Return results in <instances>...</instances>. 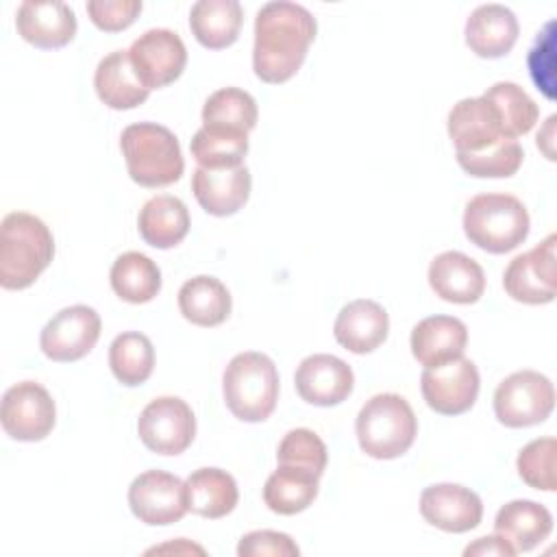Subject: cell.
<instances>
[{
    "label": "cell",
    "instance_id": "d590c367",
    "mask_svg": "<svg viewBox=\"0 0 557 557\" xmlns=\"http://www.w3.org/2000/svg\"><path fill=\"white\" fill-rule=\"evenodd\" d=\"M461 170L476 178H507L518 172L524 150L518 139H500L481 152H455Z\"/></svg>",
    "mask_w": 557,
    "mask_h": 557
},
{
    "label": "cell",
    "instance_id": "44dd1931",
    "mask_svg": "<svg viewBox=\"0 0 557 557\" xmlns=\"http://www.w3.org/2000/svg\"><path fill=\"white\" fill-rule=\"evenodd\" d=\"M387 331V311L370 298H359L342 307L333 324V335L337 344L355 355H366L379 348L385 342Z\"/></svg>",
    "mask_w": 557,
    "mask_h": 557
},
{
    "label": "cell",
    "instance_id": "4316f807",
    "mask_svg": "<svg viewBox=\"0 0 557 557\" xmlns=\"http://www.w3.org/2000/svg\"><path fill=\"white\" fill-rule=\"evenodd\" d=\"M187 509L215 520L231 513L239 500L235 479L220 468L194 470L185 481Z\"/></svg>",
    "mask_w": 557,
    "mask_h": 557
},
{
    "label": "cell",
    "instance_id": "f35d334b",
    "mask_svg": "<svg viewBox=\"0 0 557 557\" xmlns=\"http://www.w3.org/2000/svg\"><path fill=\"white\" fill-rule=\"evenodd\" d=\"M529 72L537 89L553 100L555 98V22H548L537 33L533 48L529 50Z\"/></svg>",
    "mask_w": 557,
    "mask_h": 557
},
{
    "label": "cell",
    "instance_id": "ffe728a7",
    "mask_svg": "<svg viewBox=\"0 0 557 557\" xmlns=\"http://www.w3.org/2000/svg\"><path fill=\"white\" fill-rule=\"evenodd\" d=\"M429 285L446 302L472 305L485 292V274L472 257L459 250H446L431 261Z\"/></svg>",
    "mask_w": 557,
    "mask_h": 557
},
{
    "label": "cell",
    "instance_id": "5b68a950",
    "mask_svg": "<svg viewBox=\"0 0 557 557\" xmlns=\"http://www.w3.org/2000/svg\"><path fill=\"white\" fill-rule=\"evenodd\" d=\"M529 226L527 207L511 194H479L463 211L466 237L492 255L518 248L527 239Z\"/></svg>",
    "mask_w": 557,
    "mask_h": 557
},
{
    "label": "cell",
    "instance_id": "e575fe53",
    "mask_svg": "<svg viewBox=\"0 0 557 557\" xmlns=\"http://www.w3.org/2000/svg\"><path fill=\"white\" fill-rule=\"evenodd\" d=\"M483 98L490 100L494 104V109L498 111L503 131L509 139H516V137L529 133L540 117V109H537L535 100L520 85H516L511 81L494 83L483 94Z\"/></svg>",
    "mask_w": 557,
    "mask_h": 557
},
{
    "label": "cell",
    "instance_id": "6da1fadb",
    "mask_svg": "<svg viewBox=\"0 0 557 557\" xmlns=\"http://www.w3.org/2000/svg\"><path fill=\"white\" fill-rule=\"evenodd\" d=\"M315 17L296 2H265L255 17L252 70L270 85L289 81L315 39Z\"/></svg>",
    "mask_w": 557,
    "mask_h": 557
},
{
    "label": "cell",
    "instance_id": "7402d4cb",
    "mask_svg": "<svg viewBox=\"0 0 557 557\" xmlns=\"http://www.w3.org/2000/svg\"><path fill=\"white\" fill-rule=\"evenodd\" d=\"M409 344L418 363L424 368H435L463 357L468 329L459 318L431 315L413 326Z\"/></svg>",
    "mask_w": 557,
    "mask_h": 557
},
{
    "label": "cell",
    "instance_id": "cb8c5ba5",
    "mask_svg": "<svg viewBox=\"0 0 557 557\" xmlns=\"http://www.w3.org/2000/svg\"><path fill=\"white\" fill-rule=\"evenodd\" d=\"M553 531L550 511L535 500H511L503 505L494 520V533L511 546V550L529 553Z\"/></svg>",
    "mask_w": 557,
    "mask_h": 557
},
{
    "label": "cell",
    "instance_id": "4fadbf2b",
    "mask_svg": "<svg viewBox=\"0 0 557 557\" xmlns=\"http://www.w3.org/2000/svg\"><path fill=\"white\" fill-rule=\"evenodd\" d=\"M131 63L148 89L174 83L187 63L183 39L170 28H150L128 48Z\"/></svg>",
    "mask_w": 557,
    "mask_h": 557
},
{
    "label": "cell",
    "instance_id": "277c9868",
    "mask_svg": "<svg viewBox=\"0 0 557 557\" xmlns=\"http://www.w3.org/2000/svg\"><path fill=\"white\" fill-rule=\"evenodd\" d=\"M222 392L228 411L237 420H268L278 400V372L274 361L255 350L235 355L222 374Z\"/></svg>",
    "mask_w": 557,
    "mask_h": 557
},
{
    "label": "cell",
    "instance_id": "74e56055",
    "mask_svg": "<svg viewBox=\"0 0 557 557\" xmlns=\"http://www.w3.org/2000/svg\"><path fill=\"white\" fill-rule=\"evenodd\" d=\"M555 453L557 442L555 437H540L529 442L516 459L520 479L533 487L544 492H555Z\"/></svg>",
    "mask_w": 557,
    "mask_h": 557
},
{
    "label": "cell",
    "instance_id": "d6a6232c",
    "mask_svg": "<svg viewBox=\"0 0 557 557\" xmlns=\"http://www.w3.org/2000/svg\"><path fill=\"white\" fill-rule=\"evenodd\" d=\"M257 102L255 98L237 87H224L213 91L202 107V126L250 133L257 126Z\"/></svg>",
    "mask_w": 557,
    "mask_h": 557
},
{
    "label": "cell",
    "instance_id": "b9f144b4",
    "mask_svg": "<svg viewBox=\"0 0 557 557\" xmlns=\"http://www.w3.org/2000/svg\"><path fill=\"white\" fill-rule=\"evenodd\" d=\"M463 555H466V557H470V555H481V557H485V555L511 557V555H516V553L511 550V546H509L507 542H503V540L494 533V535H487V537H479L474 544L466 546Z\"/></svg>",
    "mask_w": 557,
    "mask_h": 557
},
{
    "label": "cell",
    "instance_id": "5bb4252c",
    "mask_svg": "<svg viewBox=\"0 0 557 557\" xmlns=\"http://www.w3.org/2000/svg\"><path fill=\"white\" fill-rule=\"evenodd\" d=\"M479 370L466 357L435 368H424L420 376L426 405L442 416H459L468 411L479 396Z\"/></svg>",
    "mask_w": 557,
    "mask_h": 557
},
{
    "label": "cell",
    "instance_id": "ac0fdd59",
    "mask_svg": "<svg viewBox=\"0 0 557 557\" xmlns=\"http://www.w3.org/2000/svg\"><path fill=\"white\" fill-rule=\"evenodd\" d=\"M448 135L455 144V152H481L500 139H509L498 111L483 96L463 98L450 109Z\"/></svg>",
    "mask_w": 557,
    "mask_h": 557
},
{
    "label": "cell",
    "instance_id": "ba28073f",
    "mask_svg": "<svg viewBox=\"0 0 557 557\" xmlns=\"http://www.w3.org/2000/svg\"><path fill=\"white\" fill-rule=\"evenodd\" d=\"M137 433L148 450L157 455H181L194 442L196 418L183 398L159 396L139 413Z\"/></svg>",
    "mask_w": 557,
    "mask_h": 557
},
{
    "label": "cell",
    "instance_id": "3957f363",
    "mask_svg": "<svg viewBox=\"0 0 557 557\" xmlns=\"http://www.w3.org/2000/svg\"><path fill=\"white\" fill-rule=\"evenodd\" d=\"M120 148L128 176L141 187H165L183 176L185 161L176 135L154 122H137L122 131Z\"/></svg>",
    "mask_w": 557,
    "mask_h": 557
},
{
    "label": "cell",
    "instance_id": "484cf974",
    "mask_svg": "<svg viewBox=\"0 0 557 557\" xmlns=\"http://www.w3.org/2000/svg\"><path fill=\"white\" fill-rule=\"evenodd\" d=\"M137 228L148 246L174 248L189 233V211L181 198L161 194L141 207Z\"/></svg>",
    "mask_w": 557,
    "mask_h": 557
},
{
    "label": "cell",
    "instance_id": "8fae6325",
    "mask_svg": "<svg viewBox=\"0 0 557 557\" xmlns=\"http://www.w3.org/2000/svg\"><path fill=\"white\" fill-rule=\"evenodd\" d=\"M100 315L87 305H72L54 313L41 329V352L52 361L83 359L100 337Z\"/></svg>",
    "mask_w": 557,
    "mask_h": 557
},
{
    "label": "cell",
    "instance_id": "603a6c76",
    "mask_svg": "<svg viewBox=\"0 0 557 557\" xmlns=\"http://www.w3.org/2000/svg\"><path fill=\"white\" fill-rule=\"evenodd\" d=\"M518 20L503 4H481L466 22V44L483 59L505 57L518 39Z\"/></svg>",
    "mask_w": 557,
    "mask_h": 557
},
{
    "label": "cell",
    "instance_id": "f1b7e54d",
    "mask_svg": "<svg viewBox=\"0 0 557 557\" xmlns=\"http://www.w3.org/2000/svg\"><path fill=\"white\" fill-rule=\"evenodd\" d=\"M231 294L226 285L209 274L185 281L178 289V309L196 326H218L231 313Z\"/></svg>",
    "mask_w": 557,
    "mask_h": 557
},
{
    "label": "cell",
    "instance_id": "83f0119b",
    "mask_svg": "<svg viewBox=\"0 0 557 557\" xmlns=\"http://www.w3.org/2000/svg\"><path fill=\"white\" fill-rule=\"evenodd\" d=\"M244 22L237 0H198L189 11V28L196 41L209 50H222L239 37Z\"/></svg>",
    "mask_w": 557,
    "mask_h": 557
},
{
    "label": "cell",
    "instance_id": "ab89813d",
    "mask_svg": "<svg viewBox=\"0 0 557 557\" xmlns=\"http://www.w3.org/2000/svg\"><path fill=\"white\" fill-rule=\"evenodd\" d=\"M89 20L104 33L128 28L141 13V0H89Z\"/></svg>",
    "mask_w": 557,
    "mask_h": 557
},
{
    "label": "cell",
    "instance_id": "8d00e7d4",
    "mask_svg": "<svg viewBox=\"0 0 557 557\" xmlns=\"http://www.w3.org/2000/svg\"><path fill=\"white\" fill-rule=\"evenodd\" d=\"M276 461L278 466L298 468L320 479L324 474L329 453L320 435L313 433L311 429H292L285 433V437L278 444Z\"/></svg>",
    "mask_w": 557,
    "mask_h": 557
},
{
    "label": "cell",
    "instance_id": "1f68e13d",
    "mask_svg": "<svg viewBox=\"0 0 557 557\" xmlns=\"http://www.w3.org/2000/svg\"><path fill=\"white\" fill-rule=\"evenodd\" d=\"M109 366L113 376L126 385L135 387L150 379L154 368V346L148 335L137 331L120 333L109 346Z\"/></svg>",
    "mask_w": 557,
    "mask_h": 557
},
{
    "label": "cell",
    "instance_id": "9a60e30c",
    "mask_svg": "<svg viewBox=\"0 0 557 557\" xmlns=\"http://www.w3.org/2000/svg\"><path fill=\"white\" fill-rule=\"evenodd\" d=\"M296 392L298 396L315 407H333L344 403L355 385L350 366L326 352L309 355L296 368Z\"/></svg>",
    "mask_w": 557,
    "mask_h": 557
},
{
    "label": "cell",
    "instance_id": "4dcf8cb0",
    "mask_svg": "<svg viewBox=\"0 0 557 557\" xmlns=\"http://www.w3.org/2000/svg\"><path fill=\"white\" fill-rule=\"evenodd\" d=\"M109 278L113 292L133 305L152 300L161 289V272L157 263L135 250H128L113 261Z\"/></svg>",
    "mask_w": 557,
    "mask_h": 557
},
{
    "label": "cell",
    "instance_id": "d6986e66",
    "mask_svg": "<svg viewBox=\"0 0 557 557\" xmlns=\"http://www.w3.org/2000/svg\"><path fill=\"white\" fill-rule=\"evenodd\" d=\"M250 172L246 165L226 170L196 168L191 174V191L198 205L218 218L237 213L250 196Z\"/></svg>",
    "mask_w": 557,
    "mask_h": 557
},
{
    "label": "cell",
    "instance_id": "f546056e",
    "mask_svg": "<svg viewBox=\"0 0 557 557\" xmlns=\"http://www.w3.org/2000/svg\"><path fill=\"white\" fill-rule=\"evenodd\" d=\"M318 476L298 468L278 466L263 485V503L270 511L294 516L305 511L318 496Z\"/></svg>",
    "mask_w": 557,
    "mask_h": 557
},
{
    "label": "cell",
    "instance_id": "7c38bea8",
    "mask_svg": "<svg viewBox=\"0 0 557 557\" xmlns=\"http://www.w3.org/2000/svg\"><path fill=\"white\" fill-rule=\"evenodd\" d=\"M555 244L557 235L550 233L542 244L509 261L503 274V285L513 300L544 305L555 298Z\"/></svg>",
    "mask_w": 557,
    "mask_h": 557
},
{
    "label": "cell",
    "instance_id": "60d3db41",
    "mask_svg": "<svg viewBox=\"0 0 557 557\" xmlns=\"http://www.w3.org/2000/svg\"><path fill=\"white\" fill-rule=\"evenodd\" d=\"M239 557H298L300 548L287 533L278 531H250L237 544Z\"/></svg>",
    "mask_w": 557,
    "mask_h": 557
},
{
    "label": "cell",
    "instance_id": "e0dca14e",
    "mask_svg": "<svg viewBox=\"0 0 557 557\" xmlns=\"http://www.w3.org/2000/svg\"><path fill=\"white\" fill-rule=\"evenodd\" d=\"M17 35L35 48L54 50L70 44L76 35V15L70 4L59 0H26L15 13Z\"/></svg>",
    "mask_w": 557,
    "mask_h": 557
},
{
    "label": "cell",
    "instance_id": "30bf717a",
    "mask_svg": "<svg viewBox=\"0 0 557 557\" xmlns=\"http://www.w3.org/2000/svg\"><path fill=\"white\" fill-rule=\"evenodd\" d=\"M128 505L133 516L150 527L178 522L189 511L185 483L165 470H146L135 476L128 487Z\"/></svg>",
    "mask_w": 557,
    "mask_h": 557
},
{
    "label": "cell",
    "instance_id": "d4e9b609",
    "mask_svg": "<svg viewBox=\"0 0 557 557\" xmlns=\"http://www.w3.org/2000/svg\"><path fill=\"white\" fill-rule=\"evenodd\" d=\"M94 87L98 98L115 111L135 109L146 102L150 89L139 81L128 50H113L107 54L94 74Z\"/></svg>",
    "mask_w": 557,
    "mask_h": 557
},
{
    "label": "cell",
    "instance_id": "52a82bcc",
    "mask_svg": "<svg viewBox=\"0 0 557 557\" xmlns=\"http://www.w3.org/2000/svg\"><path fill=\"white\" fill-rule=\"evenodd\" d=\"M555 407V387L535 370H520L503 379L494 392V413L509 429L544 422Z\"/></svg>",
    "mask_w": 557,
    "mask_h": 557
},
{
    "label": "cell",
    "instance_id": "8992f818",
    "mask_svg": "<svg viewBox=\"0 0 557 557\" xmlns=\"http://www.w3.org/2000/svg\"><path fill=\"white\" fill-rule=\"evenodd\" d=\"M355 431L368 457L396 459L411 448L418 435V418L400 394H376L361 407Z\"/></svg>",
    "mask_w": 557,
    "mask_h": 557
},
{
    "label": "cell",
    "instance_id": "2e32d148",
    "mask_svg": "<svg viewBox=\"0 0 557 557\" xmlns=\"http://www.w3.org/2000/svg\"><path fill=\"white\" fill-rule=\"evenodd\" d=\"M422 518L448 533H466L479 527L483 503L470 487L457 483H435L424 487L420 496Z\"/></svg>",
    "mask_w": 557,
    "mask_h": 557
},
{
    "label": "cell",
    "instance_id": "9c48e42d",
    "mask_svg": "<svg viewBox=\"0 0 557 557\" xmlns=\"http://www.w3.org/2000/svg\"><path fill=\"white\" fill-rule=\"evenodd\" d=\"M54 420V400L44 385L22 381L4 392L0 422L9 437L17 442H39L52 431Z\"/></svg>",
    "mask_w": 557,
    "mask_h": 557
},
{
    "label": "cell",
    "instance_id": "836d02e7",
    "mask_svg": "<svg viewBox=\"0 0 557 557\" xmlns=\"http://www.w3.org/2000/svg\"><path fill=\"white\" fill-rule=\"evenodd\" d=\"M191 157L198 161V168L207 170H226L242 165L248 152V135L222 128L202 126L191 137Z\"/></svg>",
    "mask_w": 557,
    "mask_h": 557
},
{
    "label": "cell",
    "instance_id": "7a4b0ae2",
    "mask_svg": "<svg viewBox=\"0 0 557 557\" xmlns=\"http://www.w3.org/2000/svg\"><path fill=\"white\" fill-rule=\"evenodd\" d=\"M54 239L50 228L33 213L13 211L0 226V285L24 289L50 265Z\"/></svg>",
    "mask_w": 557,
    "mask_h": 557
}]
</instances>
